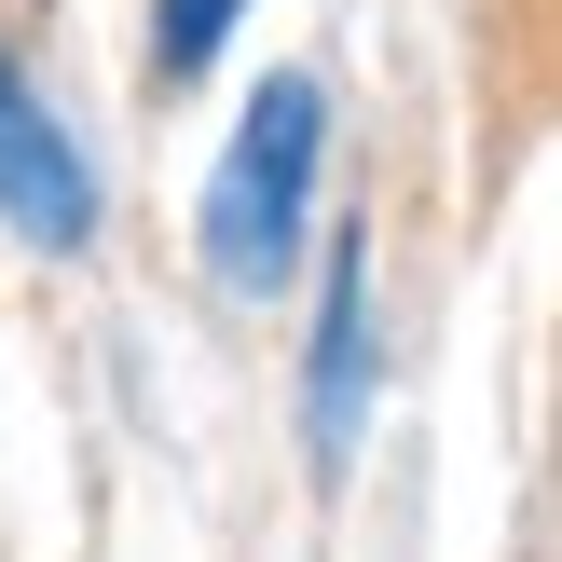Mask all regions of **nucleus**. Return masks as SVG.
I'll return each mask as SVG.
<instances>
[{
	"label": "nucleus",
	"mask_w": 562,
	"mask_h": 562,
	"mask_svg": "<svg viewBox=\"0 0 562 562\" xmlns=\"http://www.w3.org/2000/svg\"><path fill=\"white\" fill-rule=\"evenodd\" d=\"M234 14H247V0H165V14H151V55H165V82H192V69H206V55L234 42Z\"/></svg>",
	"instance_id": "20e7f679"
},
{
	"label": "nucleus",
	"mask_w": 562,
	"mask_h": 562,
	"mask_svg": "<svg viewBox=\"0 0 562 562\" xmlns=\"http://www.w3.org/2000/svg\"><path fill=\"white\" fill-rule=\"evenodd\" d=\"M357 398H371V247H329V344H316V467L357 453Z\"/></svg>",
	"instance_id": "7ed1b4c3"
},
{
	"label": "nucleus",
	"mask_w": 562,
	"mask_h": 562,
	"mask_svg": "<svg viewBox=\"0 0 562 562\" xmlns=\"http://www.w3.org/2000/svg\"><path fill=\"white\" fill-rule=\"evenodd\" d=\"M316 151H329V97L316 82H261L247 124H234V151H220V179H206V274L220 289L261 302L274 274H289L302 206H316Z\"/></svg>",
	"instance_id": "f257e3e1"
},
{
	"label": "nucleus",
	"mask_w": 562,
	"mask_h": 562,
	"mask_svg": "<svg viewBox=\"0 0 562 562\" xmlns=\"http://www.w3.org/2000/svg\"><path fill=\"white\" fill-rule=\"evenodd\" d=\"M0 220H14L27 247H82L97 234V179H82V151L55 137V110L14 82V55H0Z\"/></svg>",
	"instance_id": "f03ea898"
}]
</instances>
